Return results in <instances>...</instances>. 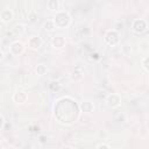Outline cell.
<instances>
[{"mask_svg":"<svg viewBox=\"0 0 149 149\" xmlns=\"http://www.w3.org/2000/svg\"><path fill=\"white\" fill-rule=\"evenodd\" d=\"M71 17L66 12H57L54 17V23L56 28H65L70 24Z\"/></svg>","mask_w":149,"mask_h":149,"instance_id":"obj_1","label":"cell"},{"mask_svg":"<svg viewBox=\"0 0 149 149\" xmlns=\"http://www.w3.org/2000/svg\"><path fill=\"white\" fill-rule=\"evenodd\" d=\"M105 41H106V43L109 44V45H116V44L120 42L119 34H118L115 30H108V31H106V34H105Z\"/></svg>","mask_w":149,"mask_h":149,"instance_id":"obj_2","label":"cell"},{"mask_svg":"<svg viewBox=\"0 0 149 149\" xmlns=\"http://www.w3.org/2000/svg\"><path fill=\"white\" fill-rule=\"evenodd\" d=\"M132 29H133V31H135V33H137V34L143 33V31L147 29V23H146L144 20H142V19H137V20H135V21L133 22V24H132Z\"/></svg>","mask_w":149,"mask_h":149,"instance_id":"obj_3","label":"cell"},{"mask_svg":"<svg viewBox=\"0 0 149 149\" xmlns=\"http://www.w3.org/2000/svg\"><path fill=\"white\" fill-rule=\"evenodd\" d=\"M121 102V99L119 97V94H115V93H111L108 97H107V104L108 106L111 107H118Z\"/></svg>","mask_w":149,"mask_h":149,"instance_id":"obj_4","label":"cell"},{"mask_svg":"<svg viewBox=\"0 0 149 149\" xmlns=\"http://www.w3.org/2000/svg\"><path fill=\"white\" fill-rule=\"evenodd\" d=\"M23 49H24L23 43H21V42H19V41L12 43V45H10V48H9V50H10V52H12L13 55H20V54L23 51Z\"/></svg>","mask_w":149,"mask_h":149,"instance_id":"obj_5","label":"cell"},{"mask_svg":"<svg viewBox=\"0 0 149 149\" xmlns=\"http://www.w3.org/2000/svg\"><path fill=\"white\" fill-rule=\"evenodd\" d=\"M51 44H52L54 48L61 49V48H63V47L65 45V38H64L63 36H61V35L55 36V37L52 38V41H51Z\"/></svg>","mask_w":149,"mask_h":149,"instance_id":"obj_6","label":"cell"},{"mask_svg":"<svg viewBox=\"0 0 149 149\" xmlns=\"http://www.w3.org/2000/svg\"><path fill=\"white\" fill-rule=\"evenodd\" d=\"M28 45H29L31 49H38V48L42 45V40H41V37H38V36H33V37H30L29 41H28Z\"/></svg>","mask_w":149,"mask_h":149,"instance_id":"obj_7","label":"cell"},{"mask_svg":"<svg viewBox=\"0 0 149 149\" xmlns=\"http://www.w3.org/2000/svg\"><path fill=\"white\" fill-rule=\"evenodd\" d=\"M13 100H14L16 104H23V102L27 100V94H26V92H23V91H17V92H15L14 95H13Z\"/></svg>","mask_w":149,"mask_h":149,"instance_id":"obj_8","label":"cell"},{"mask_svg":"<svg viewBox=\"0 0 149 149\" xmlns=\"http://www.w3.org/2000/svg\"><path fill=\"white\" fill-rule=\"evenodd\" d=\"M0 19L3 23L9 22L13 19V12L10 9H2L1 13H0Z\"/></svg>","mask_w":149,"mask_h":149,"instance_id":"obj_9","label":"cell"},{"mask_svg":"<svg viewBox=\"0 0 149 149\" xmlns=\"http://www.w3.org/2000/svg\"><path fill=\"white\" fill-rule=\"evenodd\" d=\"M79 107H80V109H81L83 112H85V113H91V112L93 111V108H94V106H93V104H92L91 101H83Z\"/></svg>","mask_w":149,"mask_h":149,"instance_id":"obj_10","label":"cell"},{"mask_svg":"<svg viewBox=\"0 0 149 149\" xmlns=\"http://www.w3.org/2000/svg\"><path fill=\"white\" fill-rule=\"evenodd\" d=\"M59 1L58 0H49L48 2H47V6H48V8L50 9V10H58V8H59Z\"/></svg>","mask_w":149,"mask_h":149,"instance_id":"obj_11","label":"cell"},{"mask_svg":"<svg viewBox=\"0 0 149 149\" xmlns=\"http://www.w3.org/2000/svg\"><path fill=\"white\" fill-rule=\"evenodd\" d=\"M71 79L72 80H74V81H77V80H80L81 78H83V72L79 70V69H74L72 72H71Z\"/></svg>","mask_w":149,"mask_h":149,"instance_id":"obj_12","label":"cell"},{"mask_svg":"<svg viewBox=\"0 0 149 149\" xmlns=\"http://www.w3.org/2000/svg\"><path fill=\"white\" fill-rule=\"evenodd\" d=\"M47 71H48V69H47V66L43 65V64H38V65L36 66V72H37V74H40V76L45 74Z\"/></svg>","mask_w":149,"mask_h":149,"instance_id":"obj_13","label":"cell"},{"mask_svg":"<svg viewBox=\"0 0 149 149\" xmlns=\"http://www.w3.org/2000/svg\"><path fill=\"white\" fill-rule=\"evenodd\" d=\"M55 28H56V26H55V23H54V20H49V21H47V22L44 23V29L48 30V31H51V30H54Z\"/></svg>","mask_w":149,"mask_h":149,"instance_id":"obj_14","label":"cell"},{"mask_svg":"<svg viewBox=\"0 0 149 149\" xmlns=\"http://www.w3.org/2000/svg\"><path fill=\"white\" fill-rule=\"evenodd\" d=\"M13 31L16 34V35H21L23 31H24V27L22 24H16L14 28H13Z\"/></svg>","mask_w":149,"mask_h":149,"instance_id":"obj_15","label":"cell"},{"mask_svg":"<svg viewBox=\"0 0 149 149\" xmlns=\"http://www.w3.org/2000/svg\"><path fill=\"white\" fill-rule=\"evenodd\" d=\"M50 88H51L52 91H58V90L61 88V85H59L58 81H52V83L50 84Z\"/></svg>","mask_w":149,"mask_h":149,"instance_id":"obj_16","label":"cell"},{"mask_svg":"<svg viewBox=\"0 0 149 149\" xmlns=\"http://www.w3.org/2000/svg\"><path fill=\"white\" fill-rule=\"evenodd\" d=\"M142 65H143V68H144L147 71H149V57L143 58V61H142Z\"/></svg>","mask_w":149,"mask_h":149,"instance_id":"obj_17","label":"cell"},{"mask_svg":"<svg viewBox=\"0 0 149 149\" xmlns=\"http://www.w3.org/2000/svg\"><path fill=\"white\" fill-rule=\"evenodd\" d=\"M36 17H37V15H36L35 13H30V14H29V21L34 22V21L36 20Z\"/></svg>","mask_w":149,"mask_h":149,"instance_id":"obj_18","label":"cell"},{"mask_svg":"<svg viewBox=\"0 0 149 149\" xmlns=\"http://www.w3.org/2000/svg\"><path fill=\"white\" fill-rule=\"evenodd\" d=\"M97 149H111L107 144H105V143H102V144H99L98 147H97Z\"/></svg>","mask_w":149,"mask_h":149,"instance_id":"obj_19","label":"cell"},{"mask_svg":"<svg viewBox=\"0 0 149 149\" xmlns=\"http://www.w3.org/2000/svg\"><path fill=\"white\" fill-rule=\"evenodd\" d=\"M0 120H1V126H0V129H3V125H5V119H3V115L0 116Z\"/></svg>","mask_w":149,"mask_h":149,"instance_id":"obj_20","label":"cell"}]
</instances>
